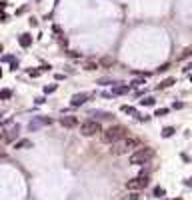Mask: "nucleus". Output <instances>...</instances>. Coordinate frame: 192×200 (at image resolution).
Returning a JSON list of instances; mask_svg holds the SVG:
<instances>
[{"mask_svg":"<svg viewBox=\"0 0 192 200\" xmlns=\"http://www.w3.org/2000/svg\"><path fill=\"white\" fill-rule=\"evenodd\" d=\"M136 146H138V138H128V136H124L122 140H118V142H114L112 154H116V156L128 154L130 150H136Z\"/></svg>","mask_w":192,"mask_h":200,"instance_id":"obj_1","label":"nucleus"},{"mask_svg":"<svg viewBox=\"0 0 192 200\" xmlns=\"http://www.w3.org/2000/svg\"><path fill=\"white\" fill-rule=\"evenodd\" d=\"M124 136H126V128L124 126H110L108 130L102 132V142L114 144V142H118V140H122Z\"/></svg>","mask_w":192,"mask_h":200,"instance_id":"obj_2","label":"nucleus"},{"mask_svg":"<svg viewBox=\"0 0 192 200\" xmlns=\"http://www.w3.org/2000/svg\"><path fill=\"white\" fill-rule=\"evenodd\" d=\"M152 154H154V152H152V148H136V152L132 154V156H130V164H146V162L148 160H150L152 158Z\"/></svg>","mask_w":192,"mask_h":200,"instance_id":"obj_3","label":"nucleus"},{"mask_svg":"<svg viewBox=\"0 0 192 200\" xmlns=\"http://www.w3.org/2000/svg\"><path fill=\"white\" fill-rule=\"evenodd\" d=\"M98 132H102V126H100V122H96V120H86V122L80 124V134L82 136H96Z\"/></svg>","mask_w":192,"mask_h":200,"instance_id":"obj_4","label":"nucleus"},{"mask_svg":"<svg viewBox=\"0 0 192 200\" xmlns=\"http://www.w3.org/2000/svg\"><path fill=\"white\" fill-rule=\"evenodd\" d=\"M128 190H142V188H146L148 186V174H140V176H136L132 178V180H128Z\"/></svg>","mask_w":192,"mask_h":200,"instance_id":"obj_5","label":"nucleus"},{"mask_svg":"<svg viewBox=\"0 0 192 200\" xmlns=\"http://www.w3.org/2000/svg\"><path fill=\"white\" fill-rule=\"evenodd\" d=\"M48 124H52V118H46V116H36L34 120H32L28 124V128L30 130H38L40 126H48Z\"/></svg>","mask_w":192,"mask_h":200,"instance_id":"obj_6","label":"nucleus"},{"mask_svg":"<svg viewBox=\"0 0 192 200\" xmlns=\"http://www.w3.org/2000/svg\"><path fill=\"white\" fill-rule=\"evenodd\" d=\"M88 98H90V96L86 94V92H82V94H74V96H72V100H70V104H72V106H82Z\"/></svg>","mask_w":192,"mask_h":200,"instance_id":"obj_7","label":"nucleus"},{"mask_svg":"<svg viewBox=\"0 0 192 200\" xmlns=\"http://www.w3.org/2000/svg\"><path fill=\"white\" fill-rule=\"evenodd\" d=\"M60 124H62L64 128H74L76 124H78V120H76V116H62L60 118Z\"/></svg>","mask_w":192,"mask_h":200,"instance_id":"obj_8","label":"nucleus"},{"mask_svg":"<svg viewBox=\"0 0 192 200\" xmlns=\"http://www.w3.org/2000/svg\"><path fill=\"white\" fill-rule=\"evenodd\" d=\"M18 42H20V46H22V48H28V46L32 44V36H30V34H22V36L18 38Z\"/></svg>","mask_w":192,"mask_h":200,"instance_id":"obj_9","label":"nucleus"},{"mask_svg":"<svg viewBox=\"0 0 192 200\" xmlns=\"http://www.w3.org/2000/svg\"><path fill=\"white\" fill-rule=\"evenodd\" d=\"M120 110L122 112H126V114H130V116H138V118H142L140 114H138V110H136V108H132V106H120Z\"/></svg>","mask_w":192,"mask_h":200,"instance_id":"obj_10","label":"nucleus"},{"mask_svg":"<svg viewBox=\"0 0 192 200\" xmlns=\"http://www.w3.org/2000/svg\"><path fill=\"white\" fill-rule=\"evenodd\" d=\"M186 58H192V46H186L182 52H180V60H186Z\"/></svg>","mask_w":192,"mask_h":200,"instance_id":"obj_11","label":"nucleus"},{"mask_svg":"<svg viewBox=\"0 0 192 200\" xmlns=\"http://www.w3.org/2000/svg\"><path fill=\"white\" fill-rule=\"evenodd\" d=\"M112 92L114 94H126V92H128V86H114Z\"/></svg>","mask_w":192,"mask_h":200,"instance_id":"obj_12","label":"nucleus"},{"mask_svg":"<svg viewBox=\"0 0 192 200\" xmlns=\"http://www.w3.org/2000/svg\"><path fill=\"white\" fill-rule=\"evenodd\" d=\"M30 146H32L30 140H18L16 142V148H30Z\"/></svg>","mask_w":192,"mask_h":200,"instance_id":"obj_13","label":"nucleus"},{"mask_svg":"<svg viewBox=\"0 0 192 200\" xmlns=\"http://www.w3.org/2000/svg\"><path fill=\"white\" fill-rule=\"evenodd\" d=\"M154 98H152V96H144V98H142V106H152L154 104Z\"/></svg>","mask_w":192,"mask_h":200,"instance_id":"obj_14","label":"nucleus"},{"mask_svg":"<svg viewBox=\"0 0 192 200\" xmlns=\"http://www.w3.org/2000/svg\"><path fill=\"white\" fill-rule=\"evenodd\" d=\"M174 84V78H166V80H162L160 84H158V88H166V86H172Z\"/></svg>","mask_w":192,"mask_h":200,"instance_id":"obj_15","label":"nucleus"},{"mask_svg":"<svg viewBox=\"0 0 192 200\" xmlns=\"http://www.w3.org/2000/svg\"><path fill=\"white\" fill-rule=\"evenodd\" d=\"M172 134H174V128H170V126H166V128H162V136H164V138L172 136Z\"/></svg>","mask_w":192,"mask_h":200,"instance_id":"obj_16","label":"nucleus"},{"mask_svg":"<svg viewBox=\"0 0 192 200\" xmlns=\"http://www.w3.org/2000/svg\"><path fill=\"white\" fill-rule=\"evenodd\" d=\"M10 96H12V92H10V90H2V92H0V98H2V100H8Z\"/></svg>","mask_w":192,"mask_h":200,"instance_id":"obj_17","label":"nucleus"},{"mask_svg":"<svg viewBox=\"0 0 192 200\" xmlns=\"http://www.w3.org/2000/svg\"><path fill=\"white\" fill-rule=\"evenodd\" d=\"M154 114H156V116H164V114H168V108H158Z\"/></svg>","mask_w":192,"mask_h":200,"instance_id":"obj_18","label":"nucleus"},{"mask_svg":"<svg viewBox=\"0 0 192 200\" xmlns=\"http://www.w3.org/2000/svg\"><path fill=\"white\" fill-rule=\"evenodd\" d=\"M140 84H144V80H140V78H138V80L134 78L132 82H130V86H132V88H136V86H140Z\"/></svg>","mask_w":192,"mask_h":200,"instance_id":"obj_19","label":"nucleus"},{"mask_svg":"<svg viewBox=\"0 0 192 200\" xmlns=\"http://www.w3.org/2000/svg\"><path fill=\"white\" fill-rule=\"evenodd\" d=\"M84 68H86V70H96V62H86Z\"/></svg>","mask_w":192,"mask_h":200,"instance_id":"obj_20","label":"nucleus"},{"mask_svg":"<svg viewBox=\"0 0 192 200\" xmlns=\"http://www.w3.org/2000/svg\"><path fill=\"white\" fill-rule=\"evenodd\" d=\"M100 64H102V66H110V64H112V58H102Z\"/></svg>","mask_w":192,"mask_h":200,"instance_id":"obj_21","label":"nucleus"},{"mask_svg":"<svg viewBox=\"0 0 192 200\" xmlns=\"http://www.w3.org/2000/svg\"><path fill=\"white\" fill-rule=\"evenodd\" d=\"M54 90H56V84H50V86H46V88H44V92L48 94V92H54Z\"/></svg>","mask_w":192,"mask_h":200,"instance_id":"obj_22","label":"nucleus"},{"mask_svg":"<svg viewBox=\"0 0 192 200\" xmlns=\"http://www.w3.org/2000/svg\"><path fill=\"white\" fill-rule=\"evenodd\" d=\"M28 74H30V76H38V74H40V70H28Z\"/></svg>","mask_w":192,"mask_h":200,"instance_id":"obj_23","label":"nucleus"},{"mask_svg":"<svg viewBox=\"0 0 192 200\" xmlns=\"http://www.w3.org/2000/svg\"><path fill=\"white\" fill-rule=\"evenodd\" d=\"M166 68H170V64H162V66L158 68V72H164V70H166Z\"/></svg>","mask_w":192,"mask_h":200,"instance_id":"obj_24","label":"nucleus"},{"mask_svg":"<svg viewBox=\"0 0 192 200\" xmlns=\"http://www.w3.org/2000/svg\"><path fill=\"white\" fill-rule=\"evenodd\" d=\"M154 194H156V196H162V194H164V190H162V188H156V190H154Z\"/></svg>","mask_w":192,"mask_h":200,"instance_id":"obj_25","label":"nucleus"},{"mask_svg":"<svg viewBox=\"0 0 192 200\" xmlns=\"http://www.w3.org/2000/svg\"><path fill=\"white\" fill-rule=\"evenodd\" d=\"M182 70H186V72H188V70H192V62H190V64H188V66H184V68H182Z\"/></svg>","mask_w":192,"mask_h":200,"instance_id":"obj_26","label":"nucleus"},{"mask_svg":"<svg viewBox=\"0 0 192 200\" xmlns=\"http://www.w3.org/2000/svg\"><path fill=\"white\" fill-rule=\"evenodd\" d=\"M2 10H4V2H0V12H2Z\"/></svg>","mask_w":192,"mask_h":200,"instance_id":"obj_27","label":"nucleus"},{"mask_svg":"<svg viewBox=\"0 0 192 200\" xmlns=\"http://www.w3.org/2000/svg\"><path fill=\"white\" fill-rule=\"evenodd\" d=\"M130 200H138V196H136V194H134V196H132V198H130Z\"/></svg>","mask_w":192,"mask_h":200,"instance_id":"obj_28","label":"nucleus"},{"mask_svg":"<svg viewBox=\"0 0 192 200\" xmlns=\"http://www.w3.org/2000/svg\"><path fill=\"white\" fill-rule=\"evenodd\" d=\"M0 52H2V44H0Z\"/></svg>","mask_w":192,"mask_h":200,"instance_id":"obj_29","label":"nucleus"},{"mask_svg":"<svg viewBox=\"0 0 192 200\" xmlns=\"http://www.w3.org/2000/svg\"><path fill=\"white\" fill-rule=\"evenodd\" d=\"M174 200H182V198H174Z\"/></svg>","mask_w":192,"mask_h":200,"instance_id":"obj_30","label":"nucleus"},{"mask_svg":"<svg viewBox=\"0 0 192 200\" xmlns=\"http://www.w3.org/2000/svg\"><path fill=\"white\" fill-rule=\"evenodd\" d=\"M0 76H2V70H0Z\"/></svg>","mask_w":192,"mask_h":200,"instance_id":"obj_31","label":"nucleus"},{"mask_svg":"<svg viewBox=\"0 0 192 200\" xmlns=\"http://www.w3.org/2000/svg\"><path fill=\"white\" fill-rule=\"evenodd\" d=\"M190 80H192V74H190Z\"/></svg>","mask_w":192,"mask_h":200,"instance_id":"obj_32","label":"nucleus"}]
</instances>
